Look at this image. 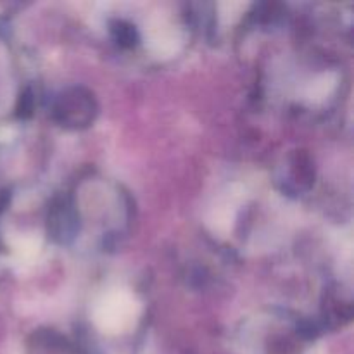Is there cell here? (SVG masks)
Returning a JSON list of instances; mask_svg holds the SVG:
<instances>
[{
  "label": "cell",
  "instance_id": "cell-4",
  "mask_svg": "<svg viewBox=\"0 0 354 354\" xmlns=\"http://www.w3.org/2000/svg\"><path fill=\"white\" fill-rule=\"evenodd\" d=\"M31 109H33V99H31V93L26 92L21 95L17 111H19L21 116H28V114H31Z\"/></svg>",
  "mask_w": 354,
  "mask_h": 354
},
{
  "label": "cell",
  "instance_id": "cell-3",
  "mask_svg": "<svg viewBox=\"0 0 354 354\" xmlns=\"http://www.w3.org/2000/svg\"><path fill=\"white\" fill-rule=\"evenodd\" d=\"M111 35H113L114 40L124 48L133 47V45H137L138 41L137 30H135L133 24L127 23V21H121V19L113 21V23H111Z\"/></svg>",
  "mask_w": 354,
  "mask_h": 354
},
{
  "label": "cell",
  "instance_id": "cell-1",
  "mask_svg": "<svg viewBox=\"0 0 354 354\" xmlns=\"http://www.w3.org/2000/svg\"><path fill=\"white\" fill-rule=\"evenodd\" d=\"M95 100L83 88H71L64 92L54 107L55 120L62 127L69 128L88 127L95 118Z\"/></svg>",
  "mask_w": 354,
  "mask_h": 354
},
{
  "label": "cell",
  "instance_id": "cell-2",
  "mask_svg": "<svg viewBox=\"0 0 354 354\" xmlns=\"http://www.w3.org/2000/svg\"><path fill=\"white\" fill-rule=\"evenodd\" d=\"M78 221H76L75 207L68 199H57L50 207L48 214V232L59 242H68L75 237Z\"/></svg>",
  "mask_w": 354,
  "mask_h": 354
}]
</instances>
